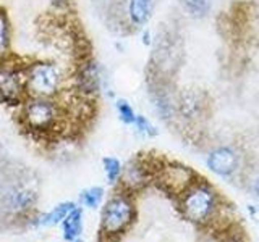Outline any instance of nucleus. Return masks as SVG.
Returning a JSON list of instances; mask_svg holds the SVG:
<instances>
[{
	"label": "nucleus",
	"instance_id": "obj_1",
	"mask_svg": "<svg viewBox=\"0 0 259 242\" xmlns=\"http://www.w3.org/2000/svg\"><path fill=\"white\" fill-rule=\"evenodd\" d=\"M24 86L28 97L54 99L62 91L63 73L54 62H32L24 67Z\"/></svg>",
	"mask_w": 259,
	"mask_h": 242
},
{
	"label": "nucleus",
	"instance_id": "obj_2",
	"mask_svg": "<svg viewBox=\"0 0 259 242\" xmlns=\"http://www.w3.org/2000/svg\"><path fill=\"white\" fill-rule=\"evenodd\" d=\"M20 116L23 125L34 133H47L59 125L62 110L54 99L44 97H28L21 105Z\"/></svg>",
	"mask_w": 259,
	"mask_h": 242
},
{
	"label": "nucleus",
	"instance_id": "obj_3",
	"mask_svg": "<svg viewBox=\"0 0 259 242\" xmlns=\"http://www.w3.org/2000/svg\"><path fill=\"white\" fill-rule=\"evenodd\" d=\"M135 205L125 194H115L104 204L101 213V236L105 239L117 237L123 234L133 223Z\"/></svg>",
	"mask_w": 259,
	"mask_h": 242
},
{
	"label": "nucleus",
	"instance_id": "obj_4",
	"mask_svg": "<svg viewBox=\"0 0 259 242\" xmlns=\"http://www.w3.org/2000/svg\"><path fill=\"white\" fill-rule=\"evenodd\" d=\"M28 99L24 86V67L0 60V102L7 105H21Z\"/></svg>",
	"mask_w": 259,
	"mask_h": 242
},
{
	"label": "nucleus",
	"instance_id": "obj_5",
	"mask_svg": "<svg viewBox=\"0 0 259 242\" xmlns=\"http://www.w3.org/2000/svg\"><path fill=\"white\" fill-rule=\"evenodd\" d=\"M215 194L207 186L190 188L183 199V212L191 221H206L215 212Z\"/></svg>",
	"mask_w": 259,
	"mask_h": 242
},
{
	"label": "nucleus",
	"instance_id": "obj_6",
	"mask_svg": "<svg viewBox=\"0 0 259 242\" xmlns=\"http://www.w3.org/2000/svg\"><path fill=\"white\" fill-rule=\"evenodd\" d=\"M37 194L26 186H12L0 194V208L8 216H26L36 207Z\"/></svg>",
	"mask_w": 259,
	"mask_h": 242
},
{
	"label": "nucleus",
	"instance_id": "obj_7",
	"mask_svg": "<svg viewBox=\"0 0 259 242\" xmlns=\"http://www.w3.org/2000/svg\"><path fill=\"white\" fill-rule=\"evenodd\" d=\"M240 157L230 147H219L207 157V166L221 176H230L238 169Z\"/></svg>",
	"mask_w": 259,
	"mask_h": 242
},
{
	"label": "nucleus",
	"instance_id": "obj_8",
	"mask_svg": "<svg viewBox=\"0 0 259 242\" xmlns=\"http://www.w3.org/2000/svg\"><path fill=\"white\" fill-rule=\"evenodd\" d=\"M160 181L167 189L182 192L191 188V169L182 165H168L160 168Z\"/></svg>",
	"mask_w": 259,
	"mask_h": 242
},
{
	"label": "nucleus",
	"instance_id": "obj_9",
	"mask_svg": "<svg viewBox=\"0 0 259 242\" xmlns=\"http://www.w3.org/2000/svg\"><path fill=\"white\" fill-rule=\"evenodd\" d=\"M149 174H151V169L148 168V165L136 158V160L130 161V163L121 169L120 181L123 183V186L126 189L136 191L148 183Z\"/></svg>",
	"mask_w": 259,
	"mask_h": 242
},
{
	"label": "nucleus",
	"instance_id": "obj_10",
	"mask_svg": "<svg viewBox=\"0 0 259 242\" xmlns=\"http://www.w3.org/2000/svg\"><path fill=\"white\" fill-rule=\"evenodd\" d=\"M78 87L83 94H97L101 87V73L97 63L93 60L83 62L78 70Z\"/></svg>",
	"mask_w": 259,
	"mask_h": 242
},
{
	"label": "nucleus",
	"instance_id": "obj_11",
	"mask_svg": "<svg viewBox=\"0 0 259 242\" xmlns=\"http://www.w3.org/2000/svg\"><path fill=\"white\" fill-rule=\"evenodd\" d=\"M60 229L62 239L65 242H73L79 239L84 231V208L81 205H76L73 208L60 223Z\"/></svg>",
	"mask_w": 259,
	"mask_h": 242
},
{
	"label": "nucleus",
	"instance_id": "obj_12",
	"mask_svg": "<svg viewBox=\"0 0 259 242\" xmlns=\"http://www.w3.org/2000/svg\"><path fill=\"white\" fill-rule=\"evenodd\" d=\"M76 205L78 204H75V202H71V200L60 202V204L52 207L49 212L36 216V220H32V224L37 226V228H52V226L60 224L63 221V218L67 216Z\"/></svg>",
	"mask_w": 259,
	"mask_h": 242
},
{
	"label": "nucleus",
	"instance_id": "obj_13",
	"mask_svg": "<svg viewBox=\"0 0 259 242\" xmlns=\"http://www.w3.org/2000/svg\"><path fill=\"white\" fill-rule=\"evenodd\" d=\"M152 0H130L128 2V16L135 26H143L151 18Z\"/></svg>",
	"mask_w": 259,
	"mask_h": 242
},
{
	"label": "nucleus",
	"instance_id": "obj_14",
	"mask_svg": "<svg viewBox=\"0 0 259 242\" xmlns=\"http://www.w3.org/2000/svg\"><path fill=\"white\" fill-rule=\"evenodd\" d=\"M12 47V24L7 12L0 8V60L8 58Z\"/></svg>",
	"mask_w": 259,
	"mask_h": 242
},
{
	"label": "nucleus",
	"instance_id": "obj_15",
	"mask_svg": "<svg viewBox=\"0 0 259 242\" xmlns=\"http://www.w3.org/2000/svg\"><path fill=\"white\" fill-rule=\"evenodd\" d=\"M105 196V191L101 186H91V188H86L79 192V205L83 208L89 210H96L102 204Z\"/></svg>",
	"mask_w": 259,
	"mask_h": 242
},
{
	"label": "nucleus",
	"instance_id": "obj_16",
	"mask_svg": "<svg viewBox=\"0 0 259 242\" xmlns=\"http://www.w3.org/2000/svg\"><path fill=\"white\" fill-rule=\"evenodd\" d=\"M102 166H104V173H105V177H107V183L109 184H117L120 176H121V166L120 160L115 158V157H104L102 158Z\"/></svg>",
	"mask_w": 259,
	"mask_h": 242
},
{
	"label": "nucleus",
	"instance_id": "obj_17",
	"mask_svg": "<svg viewBox=\"0 0 259 242\" xmlns=\"http://www.w3.org/2000/svg\"><path fill=\"white\" fill-rule=\"evenodd\" d=\"M183 7L188 15L194 18H201V16L207 15L209 12V0H183Z\"/></svg>",
	"mask_w": 259,
	"mask_h": 242
},
{
	"label": "nucleus",
	"instance_id": "obj_18",
	"mask_svg": "<svg viewBox=\"0 0 259 242\" xmlns=\"http://www.w3.org/2000/svg\"><path fill=\"white\" fill-rule=\"evenodd\" d=\"M115 107H117V113H118V118H120L121 123H125V125H135L136 113H135L133 107L130 105L128 100L118 99L117 103H115Z\"/></svg>",
	"mask_w": 259,
	"mask_h": 242
},
{
	"label": "nucleus",
	"instance_id": "obj_19",
	"mask_svg": "<svg viewBox=\"0 0 259 242\" xmlns=\"http://www.w3.org/2000/svg\"><path fill=\"white\" fill-rule=\"evenodd\" d=\"M135 126L138 128V131L146 134V136H156L157 134V129L154 126L151 121L143 116V115H136V119H135Z\"/></svg>",
	"mask_w": 259,
	"mask_h": 242
},
{
	"label": "nucleus",
	"instance_id": "obj_20",
	"mask_svg": "<svg viewBox=\"0 0 259 242\" xmlns=\"http://www.w3.org/2000/svg\"><path fill=\"white\" fill-rule=\"evenodd\" d=\"M49 2H51L54 7H59V8H62V7H67L70 0H49Z\"/></svg>",
	"mask_w": 259,
	"mask_h": 242
},
{
	"label": "nucleus",
	"instance_id": "obj_21",
	"mask_svg": "<svg viewBox=\"0 0 259 242\" xmlns=\"http://www.w3.org/2000/svg\"><path fill=\"white\" fill-rule=\"evenodd\" d=\"M5 191V177H4V173L2 169H0V194Z\"/></svg>",
	"mask_w": 259,
	"mask_h": 242
},
{
	"label": "nucleus",
	"instance_id": "obj_22",
	"mask_svg": "<svg viewBox=\"0 0 259 242\" xmlns=\"http://www.w3.org/2000/svg\"><path fill=\"white\" fill-rule=\"evenodd\" d=\"M143 37H144V44H149V32H148V31L144 32V36H143Z\"/></svg>",
	"mask_w": 259,
	"mask_h": 242
},
{
	"label": "nucleus",
	"instance_id": "obj_23",
	"mask_svg": "<svg viewBox=\"0 0 259 242\" xmlns=\"http://www.w3.org/2000/svg\"><path fill=\"white\" fill-rule=\"evenodd\" d=\"M73 242H84V240H81V239H76V240H73Z\"/></svg>",
	"mask_w": 259,
	"mask_h": 242
}]
</instances>
